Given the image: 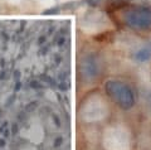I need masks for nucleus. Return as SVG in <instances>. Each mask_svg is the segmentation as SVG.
<instances>
[{"label": "nucleus", "instance_id": "obj_1", "mask_svg": "<svg viewBox=\"0 0 151 150\" xmlns=\"http://www.w3.org/2000/svg\"><path fill=\"white\" fill-rule=\"evenodd\" d=\"M122 19L127 27L136 30L151 29V8L145 5H134L126 8L122 13Z\"/></svg>", "mask_w": 151, "mask_h": 150}, {"label": "nucleus", "instance_id": "obj_2", "mask_svg": "<svg viewBox=\"0 0 151 150\" xmlns=\"http://www.w3.org/2000/svg\"><path fill=\"white\" fill-rule=\"evenodd\" d=\"M106 93L111 97L115 104L119 105L121 109L129 110L135 104V97L131 88L120 81H107L105 85Z\"/></svg>", "mask_w": 151, "mask_h": 150}, {"label": "nucleus", "instance_id": "obj_3", "mask_svg": "<svg viewBox=\"0 0 151 150\" xmlns=\"http://www.w3.org/2000/svg\"><path fill=\"white\" fill-rule=\"evenodd\" d=\"M136 58L140 59V61H146L150 58V52L146 48H144L142 50H140V52L136 54Z\"/></svg>", "mask_w": 151, "mask_h": 150}, {"label": "nucleus", "instance_id": "obj_4", "mask_svg": "<svg viewBox=\"0 0 151 150\" xmlns=\"http://www.w3.org/2000/svg\"><path fill=\"white\" fill-rule=\"evenodd\" d=\"M149 101H150V105H151V96L149 97Z\"/></svg>", "mask_w": 151, "mask_h": 150}]
</instances>
